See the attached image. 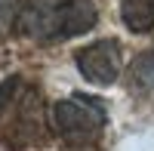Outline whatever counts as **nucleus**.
<instances>
[{
    "label": "nucleus",
    "mask_w": 154,
    "mask_h": 151,
    "mask_svg": "<svg viewBox=\"0 0 154 151\" xmlns=\"http://www.w3.org/2000/svg\"><path fill=\"white\" fill-rule=\"evenodd\" d=\"M49 127L68 145H89L105 130V105L93 96H71L53 105L49 111Z\"/></svg>",
    "instance_id": "nucleus-3"
},
{
    "label": "nucleus",
    "mask_w": 154,
    "mask_h": 151,
    "mask_svg": "<svg viewBox=\"0 0 154 151\" xmlns=\"http://www.w3.org/2000/svg\"><path fill=\"white\" fill-rule=\"evenodd\" d=\"M96 19L93 0H25L19 34L31 40H65L89 31Z\"/></svg>",
    "instance_id": "nucleus-2"
},
{
    "label": "nucleus",
    "mask_w": 154,
    "mask_h": 151,
    "mask_svg": "<svg viewBox=\"0 0 154 151\" xmlns=\"http://www.w3.org/2000/svg\"><path fill=\"white\" fill-rule=\"evenodd\" d=\"M130 80L136 86H142V90H151V86H154V49H151V53H142L133 62Z\"/></svg>",
    "instance_id": "nucleus-6"
},
{
    "label": "nucleus",
    "mask_w": 154,
    "mask_h": 151,
    "mask_svg": "<svg viewBox=\"0 0 154 151\" xmlns=\"http://www.w3.org/2000/svg\"><path fill=\"white\" fill-rule=\"evenodd\" d=\"M49 130V111L40 90L12 74L0 83V139L9 148L40 145Z\"/></svg>",
    "instance_id": "nucleus-1"
},
{
    "label": "nucleus",
    "mask_w": 154,
    "mask_h": 151,
    "mask_svg": "<svg viewBox=\"0 0 154 151\" xmlns=\"http://www.w3.org/2000/svg\"><path fill=\"white\" fill-rule=\"evenodd\" d=\"M19 19H22V0H0V28L19 31Z\"/></svg>",
    "instance_id": "nucleus-7"
},
{
    "label": "nucleus",
    "mask_w": 154,
    "mask_h": 151,
    "mask_svg": "<svg viewBox=\"0 0 154 151\" xmlns=\"http://www.w3.org/2000/svg\"><path fill=\"white\" fill-rule=\"evenodd\" d=\"M120 19L136 34L151 31L154 28V0H120Z\"/></svg>",
    "instance_id": "nucleus-5"
},
{
    "label": "nucleus",
    "mask_w": 154,
    "mask_h": 151,
    "mask_svg": "<svg viewBox=\"0 0 154 151\" xmlns=\"http://www.w3.org/2000/svg\"><path fill=\"white\" fill-rule=\"evenodd\" d=\"M120 65H123L120 46L114 40H96V43H89V46H83L80 53H77V71H80L89 83L117 80Z\"/></svg>",
    "instance_id": "nucleus-4"
}]
</instances>
